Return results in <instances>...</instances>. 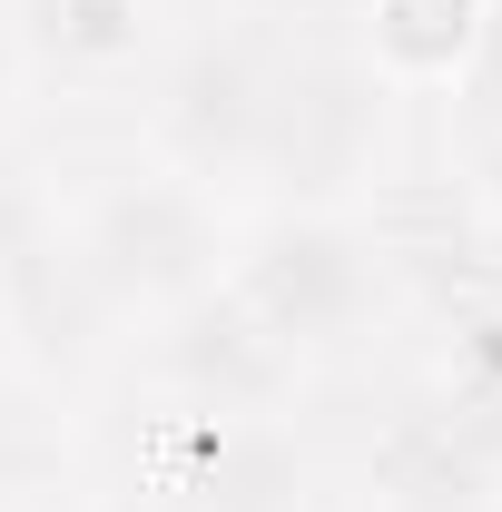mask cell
<instances>
[{
  "mask_svg": "<svg viewBox=\"0 0 502 512\" xmlns=\"http://www.w3.org/2000/svg\"><path fill=\"white\" fill-rule=\"evenodd\" d=\"M306 30L315 20L296 0H227V10H207L188 30H168L148 79H138L148 148L168 168L207 178V188H247L256 138H266V99H276V79H286Z\"/></svg>",
  "mask_w": 502,
  "mask_h": 512,
  "instance_id": "6da1fadb",
  "label": "cell"
},
{
  "mask_svg": "<svg viewBox=\"0 0 502 512\" xmlns=\"http://www.w3.org/2000/svg\"><path fill=\"white\" fill-rule=\"evenodd\" d=\"M138 375H148L158 404H197V414H296V394L315 384L306 365L237 306L227 276L197 286V296H178L168 316H148Z\"/></svg>",
  "mask_w": 502,
  "mask_h": 512,
  "instance_id": "8992f818",
  "label": "cell"
},
{
  "mask_svg": "<svg viewBox=\"0 0 502 512\" xmlns=\"http://www.w3.org/2000/svg\"><path fill=\"white\" fill-rule=\"evenodd\" d=\"M69 473V424L60 394L30 384L20 365H0V512H30Z\"/></svg>",
  "mask_w": 502,
  "mask_h": 512,
  "instance_id": "8fae6325",
  "label": "cell"
},
{
  "mask_svg": "<svg viewBox=\"0 0 502 512\" xmlns=\"http://www.w3.org/2000/svg\"><path fill=\"white\" fill-rule=\"evenodd\" d=\"M227 286L306 375L365 355L404 316L355 207H266L247 237H227Z\"/></svg>",
  "mask_w": 502,
  "mask_h": 512,
  "instance_id": "7a4b0ae2",
  "label": "cell"
},
{
  "mask_svg": "<svg viewBox=\"0 0 502 512\" xmlns=\"http://www.w3.org/2000/svg\"><path fill=\"white\" fill-rule=\"evenodd\" d=\"M10 30H20V60L30 79L50 69L69 89H128L158 60V0H10Z\"/></svg>",
  "mask_w": 502,
  "mask_h": 512,
  "instance_id": "ba28073f",
  "label": "cell"
},
{
  "mask_svg": "<svg viewBox=\"0 0 502 512\" xmlns=\"http://www.w3.org/2000/svg\"><path fill=\"white\" fill-rule=\"evenodd\" d=\"M483 0H365V60L394 79V89H443L463 40H473Z\"/></svg>",
  "mask_w": 502,
  "mask_h": 512,
  "instance_id": "30bf717a",
  "label": "cell"
},
{
  "mask_svg": "<svg viewBox=\"0 0 502 512\" xmlns=\"http://www.w3.org/2000/svg\"><path fill=\"white\" fill-rule=\"evenodd\" d=\"M20 79H30V60H20V30H10V0H0V119H10Z\"/></svg>",
  "mask_w": 502,
  "mask_h": 512,
  "instance_id": "4fadbf2b",
  "label": "cell"
},
{
  "mask_svg": "<svg viewBox=\"0 0 502 512\" xmlns=\"http://www.w3.org/2000/svg\"><path fill=\"white\" fill-rule=\"evenodd\" d=\"M394 119H404V89L365 60V40L306 30L266 99L247 188H266V207H355L394 168Z\"/></svg>",
  "mask_w": 502,
  "mask_h": 512,
  "instance_id": "277c9868",
  "label": "cell"
},
{
  "mask_svg": "<svg viewBox=\"0 0 502 512\" xmlns=\"http://www.w3.org/2000/svg\"><path fill=\"white\" fill-rule=\"evenodd\" d=\"M60 237L128 325L168 316L178 296L227 276V207H217V188L168 168L158 148L99 168L89 188H60Z\"/></svg>",
  "mask_w": 502,
  "mask_h": 512,
  "instance_id": "3957f363",
  "label": "cell"
},
{
  "mask_svg": "<svg viewBox=\"0 0 502 512\" xmlns=\"http://www.w3.org/2000/svg\"><path fill=\"white\" fill-rule=\"evenodd\" d=\"M50 237H60V178H40L30 158L0 148V276H10L20 256H40Z\"/></svg>",
  "mask_w": 502,
  "mask_h": 512,
  "instance_id": "7c38bea8",
  "label": "cell"
},
{
  "mask_svg": "<svg viewBox=\"0 0 502 512\" xmlns=\"http://www.w3.org/2000/svg\"><path fill=\"white\" fill-rule=\"evenodd\" d=\"M99 512H178V503H168V493H148V483H119Z\"/></svg>",
  "mask_w": 502,
  "mask_h": 512,
  "instance_id": "5bb4252c",
  "label": "cell"
},
{
  "mask_svg": "<svg viewBox=\"0 0 502 512\" xmlns=\"http://www.w3.org/2000/svg\"><path fill=\"white\" fill-rule=\"evenodd\" d=\"M434 325V355H424V384L453 404V424L502 463V286L473 296V306H443Z\"/></svg>",
  "mask_w": 502,
  "mask_h": 512,
  "instance_id": "9c48e42d",
  "label": "cell"
},
{
  "mask_svg": "<svg viewBox=\"0 0 502 512\" xmlns=\"http://www.w3.org/2000/svg\"><path fill=\"white\" fill-rule=\"evenodd\" d=\"M178 512H315V463L296 444V414H197L148 394L138 473Z\"/></svg>",
  "mask_w": 502,
  "mask_h": 512,
  "instance_id": "5b68a950",
  "label": "cell"
},
{
  "mask_svg": "<svg viewBox=\"0 0 502 512\" xmlns=\"http://www.w3.org/2000/svg\"><path fill=\"white\" fill-rule=\"evenodd\" d=\"M355 512H502V463L443 404L434 384L414 375L355 444Z\"/></svg>",
  "mask_w": 502,
  "mask_h": 512,
  "instance_id": "52a82bcc",
  "label": "cell"
}]
</instances>
